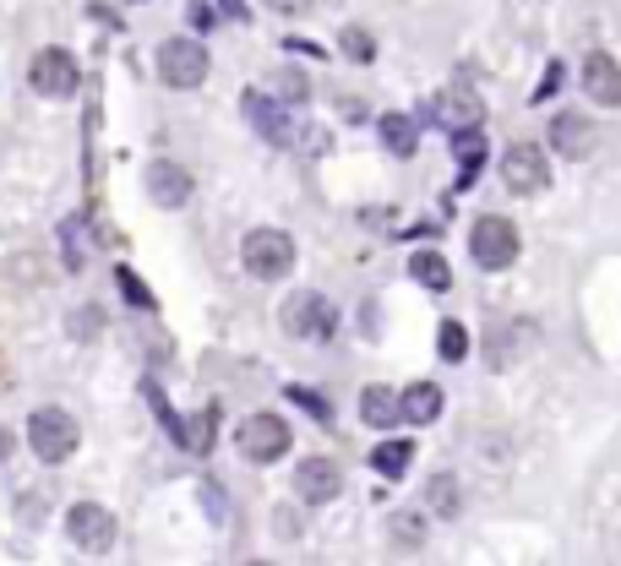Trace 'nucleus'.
Listing matches in <instances>:
<instances>
[{"instance_id":"23","label":"nucleus","mask_w":621,"mask_h":566,"mask_svg":"<svg viewBox=\"0 0 621 566\" xmlns=\"http://www.w3.org/2000/svg\"><path fill=\"white\" fill-rule=\"evenodd\" d=\"M464 496H458V480H452V474H436L431 485H426V506H431L436 517H458V512H464Z\"/></svg>"},{"instance_id":"7","label":"nucleus","mask_w":621,"mask_h":566,"mask_svg":"<svg viewBox=\"0 0 621 566\" xmlns=\"http://www.w3.org/2000/svg\"><path fill=\"white\" fill-rule=\"evenodd\" d=\"M65 534H71V545L77 550H110L115 545V512L99 502H77L71 512H65Z\"/></svg>"},{"instance_id":"24","label":"nucleus","mask_w":621,"mask_h":566,"mask_svg":"<svg viewBox=\"0 0 621 566\" xmlns=\"http://www.w3.org/2000/svg\"><path fill=\"white\" fill-rule=\"evenodd\" d=\"M436 349H441V360H452V366H458V360L469 354V332H464L458 321H441V338H436Z\"/></svg>"},{"instance_id":"25","label":"nucleus","mask_w":621,"mask_h":566,"mask_svg":"<svg viewBox=\"0 0 621 566\" xmlns=\"http://www.w3.org/2000/svg\"><path fill=\"white\" fill-rule=\"evenodd\" d=\"M344 55H349V61H371L376 55L371 33H366V28H344Z\"/></svg>"},{"instance_id":"12","label":"nucleus","mask_w":621,"mask_h":566,"mask_svg":"<svg viewBox=\"0 0 621 566\" xmlns=\"http://www.w3.org/2000/svg\"><path fill=\"white\" fill-rule=\"evenodd\" d=\"M578 82H583V93L594 99V104H605V110H617L621 104V65L617 55H605V50H594L583 71H578Z\"/></svg>"},{"instance_id":"8","label":"nucleus","mask_w":621,"mask_h":566,"mask_svg":"<svg viewBox=\"0 0 621 566\" xmlns=\"http://www.w3.org/2000/svg\"><path fill=\"white\" fill-rule=\"evenodd\" d=\"M501 181H507V191H518V196H535V191H546V181H551V164H546V153L535 142H512L501 153Z\"/></svg>"},{"instance_id":"13","label":"nucleus","mask_w":621,"mask_h":566,"mask_svg":"<svg viewBox=\"0 0 621 566\" xmlns=\"http://www.w3.org/2000/svg\"><path fill=\"white\" fill-rule=\"evenodd\" d=\"M295 491H301L310 506L333 502V496L344 491V469H338L333 457H310V463H301V469H295Z\"/></svg>"},{"instance_id":"28","label":"nucleus","mask_w":621,"mask_h":566,"mask_svg":"<svg viewBox=\"0 0 621 566\" xmlns=\"http://www.w3.org/2000/svg\"><path fill=\"white\" fill-rule=\"evenodd\" d=\"M278 93H284V99H306V82H301L295 71H284V76H278Z\"/></svg>"},{"instance_id":"26","label":"nucleus","mask_w":621,"mask_h":566,"mask_svg":"<svg viewBox=\"0 0 621 566\" xmlns=\"http://www.w3.org/2000/svg\"><path fill=\"white\" fill-rule=\"evenodd\" d=\"M393 539H398L404 550H420V539H426V523H420V517H398V523H393Z\"/></svg>"},{"instance_id":"31","label":"nucleus","mask_w":621,"mask_h":566,"mask_svg":"<svg viewBox=\"0 0 621 566\" xmlns=\"http://www.w3.org/2000/svg\"><path fill=\"white\" fill-rule=\"evenodd\" d=\"M0 452H11V436H0Z\"/></svg>"},{"instance_id":"1","label":"nucleus","mask_w":621,"mask_h":566,"mask_svg":"<svg viewBox=\"0 0 621 566\" xmlns=\"http://www.w3.org/2000/svg\"><path fill=\"white\" fill-rule=\"evenodd\" d=\"M77 441H82V431H77V420L65 414V409H33V420H28V446H33V457L39 463H65L71 452H77Z\"/></svg>"},{"instance_id":"32","label":"nucleus","mask_w":621,"mask_h":566,"mask_svg":"<svg viewBox=\"0 0 621 566\" xmlns=\"http://www.w3.org/2000/svg\"><path fill=\"white\" fill-rule=\"evenodd\" d=\"M251 566H273V562H251Z\"/></svg>"},{"instance_id":"11","label":"nucleus","mask_w":621,"mask_h":566,"mask_svg":"<svg viewBox=\"0 0 621 566\" xmlns=\"http://www.w3.org/2000/svg\"><path fill=\"white\" fill-rule=\"evenodd\" d=\"M142 181H147V196H153L159 207H170V213L191 202V175L181 169V164H175V158H153Z\"/></svg>"},{"instance_id":"6","label":"nucleus","mask_w":621,"mask_h":566,"mask_svg":"<svg viewBox=\"0 0 621 566\" xmlns=\"http://www.w3.org/2000/svg\"><path fill=\"white\" fill-rule=\"evenodd\" d=\"M159 76H164V88H202L207 82V50L196 39H164L159 44Z\"/></svg>"},{"instance_id":"20","label":"nucleus","mask_w":621,"mask_h":566,"mask_svg":"<svg viewBox=\"0 0 621 566\" xmlns=\"http://www.w3.org/2000/svg\"><path fill=\"white\" fill-rule=\"evenodd\" d=\"M409 272L426 289H452V267H447V256H436V251H415L409 256Z\"/></svg>"},{"instance_id":"27","label":"nucleus","mask_w":621,"mask_h":566,"mask_svg":"<svg viewBox=\"0 0 621 566\" xmlns=\"http://www.w3.org/2000/svg\"><path fill=\"white\" fill-rule=\"evenodd\" d=\"M121 289H125V300H136V306H153V295L142 289V278H131V267H121Z\"/></svg>"},{"instance_id":"15","label":"nucleus","mask_w":621,"mask_h":566,"mask_svg":"<svg viewBox=\"0 0 621 566\" xmlns=\"http://www.w3.org/2000/svg\"><path fill=\"white\" fill-rule=\"evenodd\" d=\"M594 142H600V131H594L589 115H557L551 121V147H557L561 158H589Z\"/></svg>"},{"instance_id":"9","label":"nucleus","mask_w":621,"mask_h":566,"mask_svg":"<svg viewBox=\"0 0 621 566\" xmlns=\"http://www.w3.org/2000/svg\"><path fill=\"white\" fill-rule=\"evenodd\" d=\"M28 82H33L39 99H71L77 82H82V71H77V61L65 50H39L33 65H28Z\"/></svg>"},{"instance_id":"17","label":"nucleus","mask_w":621,"mask_h":566,"mask_svg":"<svg viewBox=\"0 0 621 566\" xmlns=\"http://www.w3.org/2000/svg\"><path fill=\"white\" fill-rule=\"evenodd\" d=\"M360 420H366V425H376V431H393V425L404 420L398 392H393V387H366V392H360Z\"/></svg>"},{"instance_id":"2","label":"nucleus","mask_w":621,"mask_h":566,"mask_svg":"<svg viewBox=\"0 0 621 566\" xmlns=\"http://www.w3.org/2000/svg\"><path fill=\"white\" fill-rule=\"evenodd\" d=\"M241 261H246L251 278L278 284V278H289V267H295V240H289L284 229H251L246 246H241Z\"/></svg>"},{"instance_id":"19","label":"nucleus","mask_w":621,"mask_h":566,"mask_svg":"<svg viewBox=\"0 0 621 566\" xmlns=\"http://www.w3.org/2000/svg\"><path fill=\"white\" fill-rule=\"evenodd\" d=\"M371 463H376L381 480H404L409 463H415V441H381V446L371 452Z\"/></svg>"},{"instance_id":"10","label":"nucleus","mask_w":621,"mask_h":566,"mask_svg":"<svg viewBox=\"0 0 621 566\" xmlns=\"http://www.w3.org/2000/svg\"><path fill=\"white\" fill-rule=\"evenodd\" d=\"M431 115L441 121L447 131H464V126H486V104L475 88H441L431 104Z\"/></svg>"},{"instance_id":"3","label":"nucleus","mask_w":621,"mask_h":566,"mask_svg":"<svg viewBox=\"0 0 621 566\" xmlns=\"http://www.w3.org/2000/svg\"><path fill=\"white\" fill-rule=\"evenodd\" d=\"M469 251L475 261L486 267V272H501V267H512L518 261V229L497 218V213H486V218H475V229H469Z\"/></svg>"},{"instance_id":"22","label":"nucleus","mask_w":621,"mask_h":566,"mask_svg":"<svg viewBox=\"0 0 621 566\" xmlns=\"http://www.w3.org/2000/svg\"><path fill=\"white\" fill-rule=\"evenodd\" d=\"M213 420H218V409H202V414H191L186 425L175 431V436H181V446H186V452H196V457H202V452L213 446Z\"/></svg>"},{"instance_id":"5","label":"nucleus","mask_w":621,"mask_h":566,"mask_svg":"<svg viewBox=\"0 0 621 566\" xmlns=\"http://www.w3.org/2000/svg\"><path fill=\"white\" fill-rule=\"evenodd\" d=\"M235 446H241V457L251 463H273V457H284L289 452V425L278 420V414H246L241 420V431H235Z\"/></svg>"},{"instance_id":"29","label":"nucleus","mask_w":621,"mask_h":566,"mask_svg":"<svg viewBox=\"0 0 621 566\" xmlns=\"http://www.w3.org/2000/svg\"><path fill=\"white\" fill-rule=\"evenodd\" d=\"M267 6H273V11H284V17H301V11H310L316 0H267Z\"/></svg>"},{"instance_id":"4","label":"nucleus","mask_w":621,"mask_h":566,"mask_svg":"<svg viewBox=\"0 0 621 566\" xmlns=\"http://www.w3.org/2000/svg\"><path fill=\"white\" fill-rule=\"evenodd\" d=\"M284 332L327 343V338L338 332V311H333V300H327V295H316V289L289 295V306H284Z\"/></svg>"},{"instance_id":"21","label":"nucleus","mask_w":621,"mask_h":566,"mask_svg":"<svg viewBox=\"0 0 621 566\" xmlns=\"http://www.w3.org/2000/svg\"><path fill=\"white\" fill-rule=\"evenodd\" d=\"M381 142H387L398 158H409V153L420 147V131H415L409 115H381Z\"/></svg>"},{"instance_id":"16","label":"nucleus","mask_w":621,"mask_h":566,"mask_svg":"<svg viewBox=\"0 0 621 566\" xmlns=\"http://www.w3.org/2000/svg\"><path fill=\"white\" fill-rule=\"evenodd\" d=\"M398 403H404V420L409 425H431L436 414H441V387L436 381H409L398 392Z\"/></svg>"},{"instance_id":"18","label":"nucleus","mask_w":621,"mask_h":566,"mask_svg":"<svg viewBox=\"0 0 621 566\" xmlns=\"http://www.w3.org/2000/svg\"><path fill=\"white\" fill-rule=\"evenodd\" d=\"M452 158H458V169H464V181L486 164V126H464L452 131Z\"/></svg>"},{"instance_id":"14","label":"nucleus","mask_w":621,"mask_h":566,"mask_svg":"<svg viewBox=\"0 0 621 566\" xmlns=\"http://www.w3.org/2000/svg\"><path fill=\"white\" fill-rule=\"evenodd\" d=\"M246 115L256 136H267V142H278V147H289L295 142V121L284 115V104L278 99H267V93H246Z\"/></svg>"},{"instance_id":"30","label":"nucleus","mask_w":621,"mask_h":566,"mask_svg":"<svg viewBox=\"0 0 621 566\" xmlns=\"http://www.w3.org/2000/svg\"><path fill=\"white\" fill-rule=\"evenodd\" d=\"M218 6H224L230 17H246V6H241V0H218Z\"/></svg>"}]
</instances>
